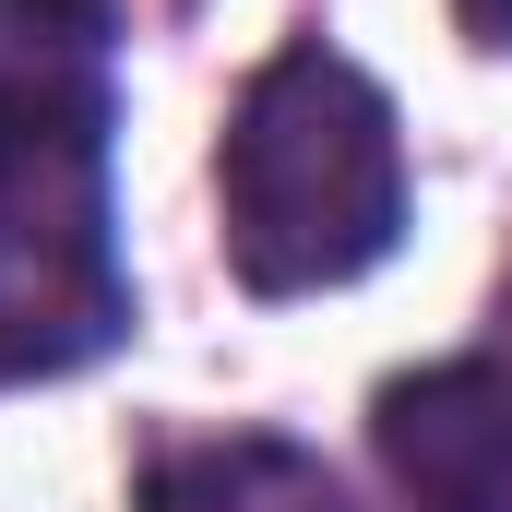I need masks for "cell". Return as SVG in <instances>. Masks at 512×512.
Instances as JSON below:
<instances>
[{"label": "cell", "mask_w": 512, "mask_h": 512, "mask_svg": "<svg viewBox=\"0 0 512 512\" xmlns=\"http://www.w3.org/2000/svg\"><path fill=\"white\" fill-rule=\"evenodd\" d=\"M453 12H465V36H477V48H512V0H453Z\"/></svg>", "instance_id": "5b68a950"}, {"label": "cell", "mask_w": 512, "mask_h": 512, "mask_svg": "<svg viewBox=\"0 0 512 512\" xmlns=\"http://www.w3.org/2000/svg\"><path fill=\"white\" fill-rule=\"evenodd\" d=\"M143 512H358L334 489L322 453L274 441V429H227V441H179L143 465Z\"/></svg>", "instance_id": "277c9868"}, {"label": "cell", "mask_w": 512, "mask_h": 512, "mask_svg": "<svg viewBox=\"0 0 512 512\" xmlns=\"http://www.w3.org/2000/svg\"><path fill=\"white\" fill-rule=\"evenodd\" d=\"M370 441L417 512H512V358H441L382 382Z\"/></svg>", "instance_id": "3957f363"}, {"label": "cell", "mask_w": 512, "mask_h": 512, "mask_svg": "<svg viewBox=\"0 0 512 512\" xmlns=\"http://www.w3.org/2000/svg\"><path fill=\"white\" fill-rule=\"evenodd\" d=\"M215 203H227V262L251 298H322L358 286L405 239V131L393 96L322 36L274 48L215 143Z\"/></svg>", "instance_id": "7a4b0ae2"}, {"label": "cell", "mask_w": 512, "mask_h": 512, "mask_svg": "<svg viewBox=\"0 0 512 512\" xmlns=\"http://www.w3.org/2000/svg\"><path fill=\"white\" fill-rule=\"evenodd\" d=\"M108 120H120L108 0H0V393L96 370L131 334Z\"/></svg>", "instance_id": "6da1fadb"}]
</instances>
